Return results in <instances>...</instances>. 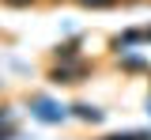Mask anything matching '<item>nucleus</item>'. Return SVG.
Returning a JSON list of instances; mask_svg holds the SVG:
<instances>
[{
	"instance_id": "obj_1",
	"label": "nucleus",
	"mask_w": 151,
	"mask_h": 140,
	"mask_svg": "<svg viewBox=\"0 0 151 140\" xmlns=\"http://www.w3.org/2000/svg\"><path fill=\"white\" fill-rule=\"evenodd\" d=\"M76 114L83 121H102V110H94V106H76Z\"/></svg>"
},
{
	"instance_id": "obj_2",
	"label": "nucleus",
	"mask_w": 151,
	"mask_h": 140,
	"mask_svg": "<svg viewBox=\"0 0 151 140\" xmlns=\"http://www.w3.org/2000/svg\"><path fill=\"white\" fill-rule=\"evenodd\" d=\"M4 4H12V8H27V4H34V0H4Z\"/></svg>"
},
{
	"instance_id": "obj_3",
	"label": "nucleus",
	"mask_w": 151,
	"mask_h": 140,
	"mask_svg": "<svg viewBox=\"0 0 151 140\" xmlns=\"http://www.w3.org/2000/svg\"><path fill=\"white\" fill-rule=\"evenodd\" d=\"M87 8H102V4H110V0H83Z\"/></svg>"
}]
</instances>
